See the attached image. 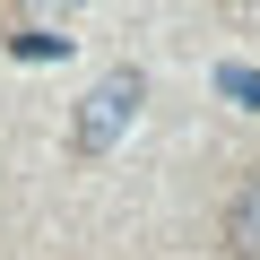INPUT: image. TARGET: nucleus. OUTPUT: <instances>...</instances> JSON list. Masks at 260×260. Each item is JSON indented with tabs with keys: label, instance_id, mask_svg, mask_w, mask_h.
I'll list each match as a JSON object with an SVG mask.
<instances>
[{
	"label": "nucleus",
	"instance_id": "obj_1",
	"mask_svg": "<svg viewBox=\"0 0 260 260\" xmlns=\"http://www.w3.org/2000/svg\"><path fill=\"white\" fill-rule=\"evenodd\" d=\"M139 95H148V78H139V70H104V78H95V87L78 95L70 148H78V156H104V148L121 139V130L139 121Z\"/></svg>",
	"mask_w": 260,
	"mask_h": 260
},
{
	"label": "nucleus",
	"instance_id": "obj_2",
	"mask_svg": "<svg viewBox=\"0 0 260 260\" xmlns=\"http://www.w3.org/2000/svg\"><path fill=\"white\" fill-rule=\"evenodd\" d=\"M225 260H260V165L234 182L225 200Z\"/></svg>",
	"mask_w": 260,
	"mask_h": 260
},
{
	"label": "nucleus",
	"instance_id": "obj_3",
	"mask_svg": "<svg viewBox=\"0 0 260 260\" xmlns=\"http://www.w3.org/2000/svg\"><path fill=\"white\" fill-rule=\"evenodd\" d=\"M217 87H225V95H234L243 113H260V70H243V61H225V70H217Z\"/></svg>",
	"mask_w": 260,
	"mask_h": 260
}]
</instances>
